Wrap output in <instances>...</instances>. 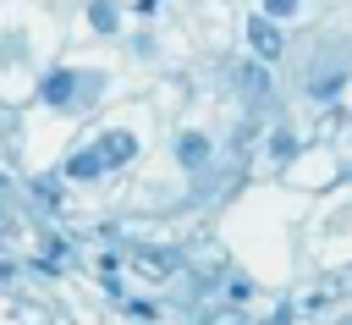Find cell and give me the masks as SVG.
Instances as JSON below:
<instances>
[{
	"instance_id": "6",
	"label": "cell",
	"mask_w": 352,
	"mask_h": 325,
	"mask_svg": "<svg viewBox=\"0 0 352 325\" xmlns=\"http://www.w3.org/2000/svg\"><path fill=\"white\" fill-rule=\"evenodd\" d=\"M88 28H94V33H116V28H121V11H116L110 0H94V6H88Z\"/></svg>"
},
{
	"instance_id": "7",
	"label": "cell",
	"mask_w": 352,
	"mask_h": 325,
	"mask_svg": "<svg viewBox=\"0 0 352 325\" xmlns=\"http://www.w3.org/2000/svg\"><path fill=\"white\" fill-rule=\"evenodd\" d=\"M236 83H242V94H248V99H264V94H270V77H264V61H253V66H242V72H236Z\"/></svg>"
},
{
	"instance_id": "11",
	"label": "cell",
	"mask_w": 352,
	"mask_h": 325,
	"mask_svg": "<svg viewBox=\"0 0 352 325\" xmlns=\"http://www.w3.org/2000/svg\"><path fill=\"white\" fill-rule=\"evenodd\" d=\"M6 275H11V264H6V259H0V281H6Z\"/></svg>"
},
{
	"instance_id": "13",
	"label": "cell",
	"mask_w": 352,
	"mask_h": 325,
	"mask_svg": "<svg viewBox=\"0 0 352 325\" xmlns=\"http://www.w3.org/2000/svg\"><path fill=\"white\" fill-rule=\"evenodd\" d=\"M0 220H6V215H0Z\"/></svg>"
},
{
	"instance_id": "5",
	"label": "cell",
	"mask_w": 352,
	"mask_h": 325,
	"mask_svg": "<svg viewBox=\"0 0 352 325\" xmlns=\"http://www.w3.org/2000/svg\"><path fill=\"white\" fill-rule=\"evenodd\" d=\"M66 176H72V182H94V176H104V160H99V149H77V154L66 160Z\"/></svg>"
},
{
	"instance_id": "3",
	"label": "cell",
	"mask_w": 352,
	"mask_h": 325,
	"mask_svg": "<svg viewBox=\"0 0 352 325\" xmlns=\"http://www.w3.org/2000/svg\"><path fill=\"white\" fill-rule=\"evenodd\" d=\"M77 88H82V77H77L72 66H60V72H50V77L38 83V99H44V105H72Z\"/></svg>"
},
{
	"instance_id": "9",
	"label": "cell",
	"mask_w": 352,
	"mask_h": 325,
	"mask_svg": "<svg viewBox=\"0 0 352 325\" xmlns=\"http://www.w3.org/2000/svg\"><path fill=\"white\" fill-rule=\"evenodd\" d=\"M33 193H38V204H50V209H55V204H60V187H55V182H50V176H44V182H33Z\"/></svg>"
},
{
	"instance_id": "12",
	"label": "cell",
	"mask_w": 352,
	"mask_h": 325,
	"mask_svg": "<svg viewBox=\"0 0 352 325\" xmlns=\"http://www.w3.org/2000/svg\"><path fill=\"white\" fill-rule=\"evenodd\" d=\"M336 325H352V314H346V319H336Z\"/></svg>"
},
{
	"instance_id": "4",
	"label": "cell",
	"mask_w": 352,
	"mask_h": 325,
	"mask_svg": "<svg viewBox=\"0 0 352 325\" xmlns=\"http://www.w3.org/2000/svg\"><path fill=\"white\" fill-rule=\"evenodd\" d=\"M209 154H214V143H209L204 132H182V138H176V165L198 171V165H209Z\"/></svg>"
},
{
	"instance_id": "1",
	"label": "cell",
	"mask_w": 352,
	"mask_h": 325,
	"mask_svg": "<svg viewBox=\"0 0 352 325\" xmlns=\"http://www.w3.org/2000/svg\"><path fill=\"white\" fill-rule=\"evenodd\" d=\"M248 44H253V55H258L264 66L280 61V50H286V44H280V28H275L270 17H248Z\"/></svg>"
},
{
	"instance_id": "2",
	"label": "cell",
	"mask_w": 352,
	"mask_h": 325,
	"mask_svg": "<svg viewBox=\"0 0 352 325\" xmlns=\"http://www.w3.org/2000/svg\"><path fill=\"white\" fill-rule=\"evenodd\" d=\"M99 160H104V171H116V165L138 160V138H132V132H121V127H110V132L99 138Z\"/></svg>"
},
{
	"instance_id": "10",
	"label": "cell",
	"mask_w": 352,
	"mask_h": 325,
	"mask_svg": "<svg viewBox=\"0 0 352 325\" xmlns=\"http://www.w3.org/2000/svg\"><path fill=\"white\" fill-rule=\"evenodd\" d=\"M297 6H302V0H264V17H270V22H275V17H292V11H297Z\"/></svg>"
},
{
	"instance_id": "8",
	"label": "cell",
	"mask_w": 352,
	"mask_h": 325,
	"mask_svg": "<svg viewBox=\"0 0 352 325\" xmlns=\"http://www.w3.org/2000/svg\"><path fill=\"white\" fill-rule=\"evenodd\" d=\"M270 154H275V160L297 154V132H275V138H270Z\"/></svg>"
}]
</instances>
